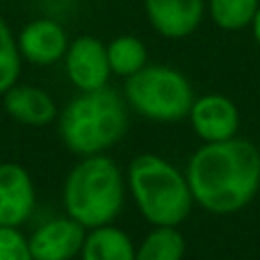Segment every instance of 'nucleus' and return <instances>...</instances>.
I'll use <instances>...</instances> for the list:
<instances>
[{"label": "nucleus", "instance_id": "nucleus-1", "mask_svg": "<svg viewBox=\"0 0 260 260\" xmlns=\"http://www.w3.org/2000/svg\"><path fill=\"white\" fill-rule=\"evenodd\" d=\"M185 178L199 206L215 215H233L260 189V151L240 137L203 144L189 157Z\"/></svg>", "mask_w": 260, "mask_h": 260}, {"label": "nucleus", "instance_id": "nucleus-2", "mask_svg": "<svg viewBox=\"0 0 260 260\" xmlns=\"http://www.w3.org/2000/svg\"><path fill=\"white\" fill-rule=\"evenodd\" d=\"M128 126L126 99L110 87L80 91L59 112V135L64 146L80 157L99 155L112 148L123 139Z\"/></svg>", "mask_w": 260, "mask_h": 260}, {"label": "nucleus", "instance_id": "nucleus-3", "mask_svg": "<svg viewBox=\"0 0 260 260\" xmlns=\"http://www.w3.org/2000/svg\"><path fill=\"white\" fill-rule=\"evenodd\" d=\"M64 208L71 219L85 229L112 224L126 199V183L112 157L87 155L69 171L64 180Z\"/></svg>", "mask_w": 260, "mask_h": 260}, {"label": "nucleus", "instance_id": "nucleus-4", "mask_svg": "<svg viewBox=\"0 0 260 260\" xmlns=\"http://www.w3.org/2000/svg\"><path fill=\"white\" fill-rule=\"evenodd\" d=\"M130 194L142 217L153 226H178L192 210V192L185 174L155 153H142L128 169Z\"/></svg>", "mask_w": 260, "mask_h": 260}, {"label": "nucleus", "instance_id": "nucleus-5", "mask_svg": "<svg viewBox=\"0 0 260 260\" xmlns=\"http://www.w3.org/2000/svg\"><path fill=\"white\" fill-rule=\"evenodd\" d=\"M123 99L139 117L157 123L183 121L194 103V91L185 73L165 64H146L126 78Z\"/></svg>", "mask_w": 260, "mask_h": 260}, {"label": "nucleus", "instance_id": "nucleus-6", "mask_svg": "<svg viewBox=\"0 0 260 260\" xmlns=\"http://www.w3.org/2000/svg\"><path fill=\"white\" fill-rule=\"evenodd\" d=\"M64 71L69 82L78 91H96L108 87L112 71H110L105 44L91 35H82L69 41L64 55Z\"/></svg>", "mask_w": 260, "mask_h": 260}, {"label": "nucleus", "instance_id": "nucleus-7", "mask_svg": "<svg viewBox=\"0 0 260 260\" xmlns=\"http://www.w3.org/2000/svg\"><path fill=\"white\" fill-rule=\"evenodd\" d=\"M144 14L160 37L180 41L201 27L206 0H144Z\"/></svg>", "mask_w": 260, "mask_h": 260}, {"label": "nucleus", "instance_id": "nucleus-8", "mask_svg": "<svg viewBox=\"0 0 260 260\" xmlns=\"http://www.w3.org/2000/svg\"><path fill=\"white\" fill-rule=\"evenodd\" d=\"M187 117L197 137H201L206 144L226 142V139L238 137L240 110L229 96L221 94L199 96V99H194Z\"/></svg>", "mask_w": 260, "mask_h": 260}, {"label": "nucleus", "instance_id": "nucleus-9", "mask_svg": "<svg viewBox=\"0 0 260 260\" xmlns=\"http://www.w3.org/2000/svg\"><path fill=\"white\" fill-rule=\"evenodd\" d=\"M21 57L37 67H50V64L64 59L69 48V35L57 18L39 16L27 21L16 35Z\"/></svg>", "mask_w": 260, "mask_h": 260}, {"label": "nucleus", "instance_id": "nucleus-10", "mask_svg": "<svg viewBox=\"0 0 260 260\" xmlns=\"http://www.w3.org/2000/svg\"><path fill=\"white\" fill-rule=\"evenodd\" d=\"M35 206V183L27 169L16 162H3L0 165V226L18 229L32 217Z\"/></svg>", "mask_w": 260, "mask_h": 260}, {"label": "nucleus", "instance_id": "nucleus-11", "mask_svg": "<svg viewBox=\"0 0 260 260\" xmlns=\"http://www.w3.org/2000/svg\"><path fill=\"white\" fill-rule=\"evenodd\" d=\"M85 226L71 217H57L41 224L30 235V253L35 260H73L85 244Z\"/></svg>", "mask_w": 260, "mask_h": 260}, {"label": "nucleus", "instance_id": "nucleus-12", "mask_svg": "<svg viewBox=\"0 0 260 260\" xmlns=\"http://www.w3.org/2000/svg\"><path fill=\"white\" fill-rule=\"evenodd\" d=\"M5 112L23 126H48L57 119L55 99L35 85H14L3 94Z\"/></svg>", "mask_w": 260, "mask_h": 260}, {"label": "nucleus", "instance_id": "nucleus-13", "mask_svg": "<svg viewBox=\"0 0 260 260\" xmlns=\"http://www.w3.org/2000/svg\"><path fill=\"white\" fill-rule=\"evenodd\" d=\"M82 260H135V244L126 231L117 226L91 229L80 251Z\"/></svg>", "mask_w": 260, "mask_h": 260}, {"label": "nucleus", "instance_id": "nucleus-14", "mask_svg": "<svg viewBox=\"0 0 260 260\" xmlns=\"http://www.w3.org/2000/svg\"><path fill=\"white\" fill-rule=\"evenodd\" d=\"M108 48V62L110 71L119 78H130L139 73L148 64V48L139 37L135 35H119L114 37Z\"/></svg>", "mask_w": 260, "mask_h": 260}, {"label": "nucleus", "instance_id": "nucleus-15", "mask_svg": "<svg viewBox=\"0 0 260 260\" xmlns=\"http://www.w3.org/2000/svg\"><path fill=\"white\" fill-rule=\"evenodd\" d=\"M260 0H206V14L219 30L238 32L251 27Z\"/></svg>", "mask_w": 260, "mask_h": 260}, {"label": "nucleus", "instance_id": "nucleus-16", "mask_svg": "<svg viewBox=\"0 0 260 260\" xmlns=\"http://www.w3.org/2000/svg\"><path fill=\"white\" fill-rule=\"evenodd\" d=\"M185 238L176 226H155L135 249V260H183Z\"/></svg>", "mask_w": 260, "mask_h": 260}, {"label": "nucleus", "instance_id": "nucleus-17", "mask_svg": "<svg viewBox=\"0 0 260 260\" xmlns=\"http://www.w3.org/2000/svg\"><path fill=\"white\" fill-rule=\"evenodd\" d=\"M23 57L18 50V41L9 23L0 16V96L9 91L21 78Z\"/></svg>", "mask_w": 260, "mask_h": 260}, {"label": "nucleus", "instance_id": "nucleus-18", "mask_svg": "<svg viewBox=\"0 0 260 260\" xmlns=\"http://www.w3.org/2000/svg\"><path fill=\"white\" fill-rule=\"evenodd\" d=\"M0 260H35L27 238L18 229L0 226Z\"/></svg>", "mask_w": 260, "mask_h": 260}, {"label": "nucleus", "instance_id": "nucleus-19", "mask_svg": "<svg viewBox=\"0 0 260 260\" xmlns=\"http://www.w3.org/2000/svg\"><path fill=\"white\" fill-rule=\"evenodd\" d=\"M251 35H253V41L258 44V48H260V7H258V12H256V16H253V23H251Z\"/></svg>", "mask_w": 260, "mask_h": 260}, {"label": "nucleus", "instance_id": "nucleus-20", "mask_svg": "<svg viewBox=\"0 0 260 260\" xmlns=\"http://www.w3.org/2000/svg\"><path fill=\"white\" fill-rule=\"evenodd\" d=\"M94 3H103V0H94Z\"/></svg>", "mask_w": 260, "mask_h": 260}]
</instances>
